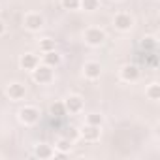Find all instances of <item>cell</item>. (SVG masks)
I'll return each instance as SVG.
<instances>
[{"label": "cell", "instance_id": "9", "mask_svg": "<svg viewBox=\"0 0 160 160\" xmlns=\"http://www.w3.org/2000/svg\"><path fill=\"white\" fill-rule=\"evenodd\" d=\"M6 94L10 96V100L19 102V100H23V98L27 96V87H25L23 83H19V81H12V83L6 87Z\"/></svg>", "mask_w": 160, "mask_h": 160}, {"label": "cell", "instance_id": "4", "mask_svg": "<svg viewBox=\"0 0 160 160\" xmlns=\"http://www.w3.org/2000/svg\"><path fill=\"white\" fill-rule=\"evenodd\" d=\"M43 25H45V19H43V15L38 13V12H28V13L25 15V19H23V27H25L28 32H38V30L43 28Z\"/></svg>", "mask_w": 160, "mask_h": 160}, {"label": "cell", "instance_id": "7", "mask_svg": "<svg viewBox=\"0 0 160 160\" xmlns=\"http://www.w3.org/2000/svg\"><path fill=\"white\" fill-rule=\"evenodd\" d=\"M64 108H66V113H81L83 108H85V100L79 96V94H70L66 100H64Z\"/></svg>", "mask_w": 160, "mask_h": 160}, {"label": "cell", "instance_id": "23", "mask_svg": "<svg viewBox=\"0 0 160 160\" xmlns=\"http://www.w3.org/2000/svg\"><path fill=\"white\" fill-rule=\"evenodd\" d=\"M115 2H119V0H115Z\"/></svg>", "mask_w": 160, "mask_h": 160}, {"label": "cell", "instance_id": "6", "mask_svg": "<svg viewBox=\"0 0 160 160\" xmlns=\"http://www.w3.org/2000/svg\"><path fill=\"white\" fill-rule=\"evenodd\" d=\"M119 73H121V79L124 83H136L139 79V75H141V72H139V68L136 64H122Z\"/></svg>", "mask_w": 160, "mask_h": 160}, {"label": "cell", "instance_id": "17", "mask_svg": "<svg viewBox=\"0 0 160 160\" xmlns=\"http://www.w3.org/2000/svg\"><path fill=\"white\" fill-rule=\"evenodd\" d=\"M49 113H51L53 117H57V119L64 117V115H66V108H64V102H55V104H51V108H49Z\"/></svg>", "mask_w": 160, "mask_h": 160}, {"label": "cell", "instance_id": "19", "mask_svg": "<svg viewBox=\"0 0 160 160\" xmlns=\"http://www.w3.org/2000/svg\"><path fill=\"white\" fill-rule=\"evenodd\" d=\"M85 122L87 124H92V126H102L104 124V115H100V113H89V115H85Z\"/></svg>", "mask_w": 160, "mask_h": 160}, {"label": "cell", "instance_id": "10", "mask_svg": "<svg viewBox=\"0 0 160 160\" xmlns=\"http://www.w3.org/2000/svg\"><path fill=\"white\" fill-rule=\"evenodd\" d=\"M83 75H85L87 79H91V81L100 79V75H102V66H100V62H96V60L85 62V64H83Z\"/></svg>", "mask_w": 160, "mask_h": 160}, {"label": "cell", "instance_id": "20", "mask_svg": "<svg viewBox=\"0 0 160 160\" xmlns=\"http://www.w3.org/2000/svg\"><path fill=\"white\" fill-rule=\"evenodd\" d=\"M100 8V0H81V6L79 10H85V12H96Z\"/></svg>", "mask_w": 160, "mask_h": 160}, {"label": "cell", "instance_id": "2", "mask_svg": "<svg viewBox=\"0 0 160 160\" xmlns=\"http://www.w3.org/2000/svg\"><path fill=\"white\" fill-rule=\"evenodd\" d=\"M106 30L104 28H100V27H89L85 32H83V40H85V43L87 45H91V47H100L104 42H106Z\"/></svg>", "mask_w": 160, "mask_h": 160}, {"label": "cell", "instance_id": "16", "mask_svg": "<svg viewBox=\"0 0 160 160\" xmlns=\"http://www.w3.org/2000/svg\"><path fill=\"white\" fill-rule=\"evenodd\" d=\"M139 47H141L145 53H154V49H156V38H154V36H145V38L141 40Z\"/></svg>", "mask_w": 160, "mask_h": 160}, {"label": "cell", "instance_id": "1", "mask_svg": "<svg viewBox=\"0 0 160 160\" xmlns=\"http://www.w3.org/2000/svg\"><path fill=\"white\" fill-rule=\"evenodd\" d=\"M17 119H19V122L25 124V126H34V124L40 122V119H42V111H40L36 106L27 104V106H23V108L19 109Z\"/></svg>", "mask_w": 160, "mask_h": 160}, {"label": "cell", "instance_id": "14", "mask_svg": "<svg viewBox=\"0 0 160 160\" xmlns=\"http://www.w3.org/2000/svg\"><path fill=\"white\" fill-rule=\"evenodd\" d=\"M70 151H72V141H70V138H58V139L55 141V152H57V154L64 156V154H68Z\"/></svg>", "mask_w": 160, "mask_h": 160}, {"label": "cell", "instance_id": "18", "mask_svg": "<svg viewBox=\"0 0 160 160\" xmlns=\"http://www.w3.org/2000/svg\"><path fill=\"white\" fill-rule=\"evenodd\" d=\"M38 47H40V51H42V53L55 51V49H57V42H55V40H51V38H43V40H40Z\"/></svg>", "mask_w": 160, "mask_h": 160}, {"label": "cell", "instance_id": "13", "mask_svg": "<svg viewBox=\"0 0 160 160\" xmlns=\"http://www.w3.org/2000/svg\"><path fill=\"white\" fill-rule=\"evenodd\" d=\"M60 62H62V57L57 53V49H55V51H47V53H42V64H47V66L55 68V66H58Z\"/></svg>", "mask_w": 160, "mask_h": 160}, {"label": "cell", "instance_id": "5", "mask_svg": "<svg viewBox=\"0 0 160 160\" xmlns=\"http://www.w3.org/2000/svg\"><path fill=\"white\" fill-rule=\"evenodd\" d=\"M113 27L117 30H121V32H128L134 27V17L130 13H126V12H119L113 17Z\"/></svg>", "mask_w": 160, "mask_h": 160}, {"label": "cell", "instance_id": "11", "mask_svg": "<svg viewBox=\"0 0 160 160\" xmlns=\"http://www.w3.org/2000/svg\"><path fill=\"white\" fill-rule=\"evenodd\" d=\"M38 64H40V57H38L36 53H25V55H21V58H19L21 70H27V72H32Z\"/></svg>", "mask_w": 160, "mask_h": 160}, {"label": "cell", "instance_id": "22", "mask_svg": "<svg viewBox=\"0 0 160 160\" xmlns=\"http://www.w3.org/2000/svg\"><path fill=\"white\" fill-rule=\"evenodd\" d=\"M4 34H6V23L0 19V36H4Z\"/></svg>", "mask_w": 160, "mask_h": 160}, {"label": "cell", "instance_id": "12", "mask_svg": "<svg viewBox=\"0 0 160 160\" xmlns=\"http://www.w3.org/2000/svg\"><path fill=\"white\" fill-rule=\"evenodd\" d=\"M34 156L40 158V160H49V158L55 156V149L51 145H47V143H38L34 147Z\"/></svg>", "mask_w": 160, "mask_h": 160}, {"label": "cell", "instance_id": "15", "mask_svg": "<svg viewBox=\"0 0 160 160\" xmlns=\"http://www.w3.org/2000/svg\"><path fill=\"white\" fill-rule=\"evenodd\" d=\"M145 96H147L151 102H158V100H160V85H158V83H151V85L145 89Z\"/></svg>", "mask_w": 160, "mask_h": 160}, {"label": "cell", "instance_id": "8", "mask_svg": "<svg viewBox=\"0 0 160 160\" xmlns=\"http://www.w3.org/2000/svg\"><path fill=\"white\" fill-rule=\"evenodd\" d=\"M102 126H92V124H83V128L79 130V138L81 139H85V141H89V143H94V141H98L100 139V136H102V130H100Z\"/></svg>", "mask_w": 160, "mask_h": 160}, {"label": "cell", "instance_id": "3", "mask_svg": "<svg viewBox=\"0 0 160 160\" xmlns=\"http://www.w3.org/2000/svg\"><path fill=\"white\" fill-rule=\"evenodd\" d=\"M30 73H32L34 83H38V85H49V83L53 81V77H55L53 68L47 66V64H38Z\"/></svg>", "mask_w": 160, "mask_h": 160}, {"label": "cell", "instance_id": "21", "mask_svg": "<svg viewBox=\"0 0 160 160\" xmlns=\"http://www.w3.org/2000/svg\"><path fill=\"white\" fill-rule=\"evenodd\" d=\"M60 6H62V10L77 12V10H79V6H81V0H60Z\"/></svg>", "mask_w": 160, "mask_h": 160}]
</instances>
